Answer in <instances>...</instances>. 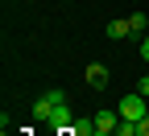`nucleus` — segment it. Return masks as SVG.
<instances>
[{"label": "nucleus", "instance_id": "obj_1", "mask_svg": "<svg viewBox=\"0 0 149 136\" xmlns=\"http://www.w3.org/2000/svg\"><path fill=\"white\" fill-rule=\"evenodd\" d=\"M33 115H37L42 124H50L54 132H66V128H70V103H66V91H58V87L46 91L42 99L33 103Z\"/></svg>", "mask_w": 149, "mask_h": 136}, {"label": "nucleus", "instance_id": "obj_2", "mask_svg": "<svg viewBox=\"0 0 149 136\" xmlns=\"http://www.w3.org/2000/svg\"><path fill=\"white\" fill-rule=\"evenodd\" d=\"M116 111H120V124H141L149 115V99L141 91H133V95H124V99L116 103Z\"/></svg>", "mask_w": 149, "mask_h": 136}, {"label": "nucleus", "instance_id": "obj_3", "mask_svg": "<svg viewBox=\"0 0 149 136\" xmlns=\"http://www.w3.org/2000/svg\"><path fill=\"white\" fill-rule=\"evenodd\" d=\"M95 132H120V111H112V107H104V111H95Z\"/></svg>", "mask_w": 149, "mask_h": 136}, {"label": "nucleus", "instance_id": "obj_4", "mask_svg": "<svg viewBox=\"0 0 149 136\" xmlns=\"http://www.w3.org/2000/svg\"><path fill=\"white\" fill-rule=\"evenodd\" d=\"M87 83L95 87V91H104V87H108V66H104V62H91V66H87Z\"/></svg>", "mask_w": 149, "mask_h": 136}, {"label": "nucleus", "instance_id": "obj_5", "mask_svg": "<svg viewBox=\"0 0 149 136\" xmlns=\"http://www.w3.org/2000/svg\"><path fill=\"white\" fill-rule=\"evenodd\" d=\"M128 29H133V37L141 41V37L149 33V21H145V12H133V17H128Z\"/></svg>", "mask_w": 149, "mask_h": 136}, {"label": "nucleus", "instance_id": "obj_6", "mask_svg": "<svg viewBox=\"0 0 149 136\" xmlns=\"http://www.w3.org/2000/svg\"><path fill=\"white\" fill-rule=\"evenodd\" d=\"M108 37H112V41H120V37H133V29H128V17H124V21H112V25H108Z\"/></svg>", "mask_w": 149, "mask_h": 136}, {"label": "nucleus", "instance_id": "obj_7", "mask_svg": "<svg viewBox=\"0 0 149 136\" xmlns=\"http://www.w3.org/2000/svg\"><path fill=\"white\" fill-rule=\"evenodd\" d=\"M66 132H70V136H91V132H95V115H91V120H74Z\"/></svg>", "mask_w": 149, "mask_h": 136}, {"label": "nucleus", "instance_id": "obj_8", "mask_svg": "<svg viewBox=\"0 0 149 136\" xmlns=\"http://www.w3.org/2000/svg\"><path fill=\"white\" fill-rule=\"evenodd\" d=\"M137 91L145 95V99H149V74H141V83H137Z\"/></svg>", "mask_w": 149, "mask_h": 136}, {"label": "nucleus", "instance_id": "obj_9", "mask_svg": "<svg viewBox=\"0 0 149 136\" xmlns=\"http://www.w3.org/2000/svg\"><path fill=\"white\" fill-rule=\"evenodd\" d=\"M141 58H145V62H149V33L141 37Z\"/></svg>", "mask_w": 149, "mask_h": 136}, {"label": "nucleus", "instance_id": "obj_10", "mask_svg": "<svg viewBox=\"0 0 149 136\" xmlns=\"http://www.w3.org/2000/svg\"><path fill=\"white\" fill-rule=\"evenodd\" d=\"M137 132H141V136H149V115H145L141 124H137Z\"/></svg>", "mask_w": 149, "mask_h": 136}]
</instances>
